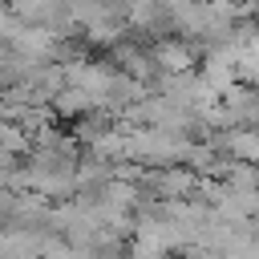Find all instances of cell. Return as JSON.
<instances>
[{"mask_svg":"<svg viewBox=\"0 0 259 259\" xmlns=\"http://www.w3.org/2000/svg\"><path fill=\"white\" fill-rule=\"evenodd\" d=\"M223 125L227 130H259V89L247 81H235L219 93Z\"/></svg>","mask_w":259,"mask_h":259,"instance_id":"obj_1","label":"cell"},{"mask_svg":"<svg viewBox=\"0 0 259 259\" xmlns=\"http://www.w3.org/2000/svg\"><path fill=\"white\" fill-rule=\"evenodd\" d=\"M158 65L166 69V73H194V65H198V45L194 40H162L158 45Z\"/></svg>","mask_w":259,"mask_h":259,"instance_id":"obj_2","label":"cell"}]
</instances>
